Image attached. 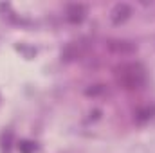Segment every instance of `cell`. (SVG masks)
Here are the masks:
<instances>
[{"mask_svg":"<svg viewBox=\"0 0 155 153\" xmlns=\"http://www.w3.org/2000/svg\"><path fill=\"white\" fill-rule=\"evenodd\" d=\"M18 150H20V153H33L35 151V144L29 142V141H22L18 144Z\"/></svg>","mask_w":155,"mask_h":153,"instance_id":"5","label":"cell"},{"mask_svg":"<svg viewBox=\"0 0 155 153\" xmlns=\"http://www.w3.org/2000/svg\"><path fill=\"white\" fill-rule=\"evenodd\" d=\"M110 49L116 50V52H132L134 50V45H130L126 41H112L110 43Z\"/></svg>","mask_w":155,"mask_h":153,"instance_id":"4","label":"cell"},{"mask_svg":"<svg viewBox=\"0 0 155 153\" xmlns=\"http://www.w3.org/2000/svg\"><path fill=\"white\" fill-rule=\"evenodd\" d=\"M83 16H85V7H83V5H78V4L69 5V9H67V18H69L72 24L81 22Z\"/></svg>","mask_w":155,"mask_h":153,"instance_id":"3","label":"cell"},{"mask_svg":"<svg viewBox=\"0 0 155 153\" xmlns=\"http://www.w3.org/2000/svg\"><path fill=\"white\" fill-rule=\"evenodd\" d=\"M130 15H132V7H130L128 4H117L116 7L112 9V13H110L114 24H121V22H124Z\"/></svg>","mask_w":155,"mask_h":153,"instance_id":"2","label":"cell"},{"mask_svg":"<svg viewBox=\"0 0 155 153\" xmlns=\"http://www.w3.org/2000/svg\"><path fill=\"white\" fill-rule=\"evenodd\" d=\"M117 79L124 88H139L144 85V72L137 65H123L117 72Z\"/></svg>","mask_w":155,"mask_h":153,"instance_id":"1","label":"cell"}]
</instances>
